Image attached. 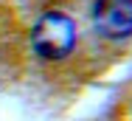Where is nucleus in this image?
Masks as SVG:
<instances>
[{
	"instance_id": "obj_1",
	"label": "nucleus",
	"mask_w": 132,
	"mask_h": 121,
	"mask_svg": "<svg viewBox=\"0 0 132 121\" xmlns=\"http://www.w3.org/2000/svg\"><path fill=\"white\" fill-rule=\"evenodd\" d=\"M31 48L42 59H65L76 48V23L62 11L42 14L31 28Z\"/></svg>"
},
{
	"instance_id": "obj_2",
	"label": "nucleus",
	"mask_w": 132,
	"mask_h": 121,
	"mask_svg": "<svg viewBox=\"0 0 132 121\" xmlns=\"http://www.w3.org/2000/svg\"><path fill=\"white\" fill-rule=\"evenodd\" d=\"M93 25L107 40L132 37V0H96Z\"/></svg>"
}]
</instances>
